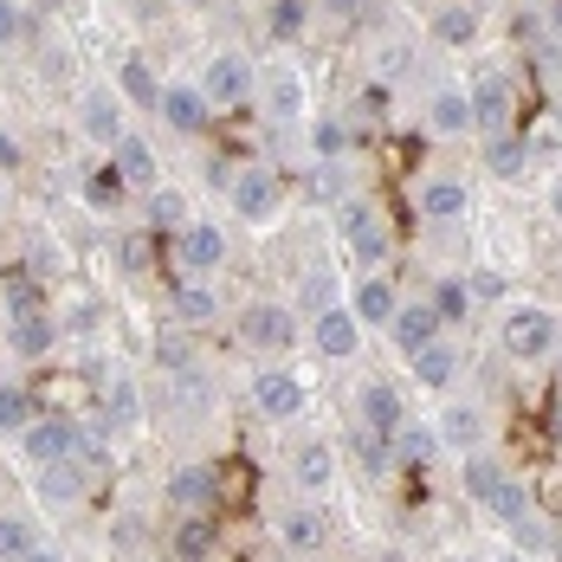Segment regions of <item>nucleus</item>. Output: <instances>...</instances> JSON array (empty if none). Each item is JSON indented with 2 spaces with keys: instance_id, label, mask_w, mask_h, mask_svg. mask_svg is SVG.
<instances>
[{
  "instance_id": "f257e3e1",
  "label": "nucleus",
  "mask_w": 562,
  "mask_h": 562,
  "mask_svg": "<svg viewBox=\"0 0 562 562\" xmlns=\"http://www.w3.org/2000/svg\"><path fill=\"white\" fill-rule=\"evenodd\" d=\"M505 349L517 362H543V356H557L562 349V330L550 311H537V304H517L505 317Z\"/></svg>"
},
{
  "instance_id": "f03ea898",
  "label": "nucleus",
  "mask_w": 562,
  "mask_h": 562,
  "mask_svg": "<svg viewBox=\"0 0 562 562\" xmlns=\"http://www.w3.org/2000/svg\"><path fill=\"white\" fill-rule=\"evenodd\" d=\"M259 91V71L246 65L239 53H221V58H207V78H201V98L214 104V111H233V104H246Z\"/></svg>"
},
{
  "instance_id": "7ed1b4c3",
  "label": "nucleus",
  "mask_w": 562,
  "mask_h": 562,
  "mask_svg": "<svg viewBox=\"0 0 562 562\" xmlns=\"http://www.w3.org/2000/svg\"><path fill=\"white\" fill-rule=\"evenodd\" d=\"M226 194H233V214H239V221H272L279 201H284V181L252 162V169H239L233 181H226Z\"/></svg>"
},
{
  "instance_id": "20e7f679",
  "label": "nucleus",
  "mask_w": 562,
  "mask_h": 562,
  "mask_svg": "<svg viewBox=\"0 0 562 562\" xmlns=\"http://www.w3.org/2000/svg\"><path fill=\"white\" fill-rule=\"evenodd\" d=\"M175 259H181V272H188V279H207V272L226 259V233L214 221L175 226Z\"/></svg>"
},
{
  "instance_id": "39448f33",
  "label": "nucleus",
  "mask_w": 562,
  "mask_h": 562,
  "mask_svg": "<svg viewBox=\"0 0 562 562\" xmlns=\"http://www.w3.org/2000/svg\"><path fill=\"white\" fill-rule=\"evenodd\" d=\"M78 434H85V427H78L71 414H40V420L20 434V447H26L33 465H58V459H71V452H78Z\"/></svg>"
},
{
  "instance_id": "423d86ee",
  "label": "nucleus",
  "mask_w": 562,
  "mask_h": 562,
  "mask_svg": "<svg viewBox=\"0 0 562 562\" xmlns=\"http://www.w3.org/2000/svg\"><path fill=\"white\" fill-rule=\"evenodd\" d=\"M342 239H349V252H356L362 266L389 259V226H382V214H375L369 201H342Z\"/></svg>"
},
{
  "instance_id": "0eeeda50",
  "label": "nucleus",
  "mask_w": 562,
  "mask_h": 562,
  "mask_svg": "<svg viewBox=\"0 0 562 562\" xmlns=\"http://www.w3.org/2000/svg\"><path fill=\"white\" fill-rule=\"evenodd\" d=\"M311 342H317V356H330V362L356 356V349H362V324H356V311H349V304H324L317 324H311Z\"/></svg>"
},
{
  "instance_id": "6e6552de",
  "label": "nucleus",
  "mask_w": 562,
  "mask_h": 562,
  "mask_svg": "<svg viewBox=\"0 0 562 562\" xmlns=\"http://www.w3.org/2000/svg\"><path fill=\"white\" fill-rule=\"evenodd\" d=\"M252 407L266 420H291V414H304V382L284 369H266V375H252Z\"/></svg>"
},
{
  "instance_id": "1a4fd4ad",
  "label": "nucleus",
  "mask_w": 562,
  "mask_h": 562,
  "mask_svg": "<svg viewBox=\"0 0 562 562\" xmlns=\"http://www.w3.org/2000/svg\"><path fill=\"white\" fill-rule=\"evenodd\" d=\"M465 98H472V123H479L485 136H498V130L510 123V104H517V98H510V78H505V71H485V78H479Z\"/></svg>"
},
{
  "instance_id": "9d476101",
  "label": "nucleus",
  "mask_w": 562,
  "mask_h": 562,
  "mask_svg": "<svg viewBox=\"0 0 562 562\" xmlns=\"http://www.w3.org/2000/svg\"><path fill=\"white\" fill-rule=\"evenodd\" d=\"M239 330H246L252 349H272V356L291 349V337H297V324H291V311H284V304H252V311L239 317Z\"/></svg>"
},
{
  "instance_id": "9b49d317",
  "label": "nucleus",
  "mask_w": 562,
  "mask_h": 562,
  "mask_svg": "<svg viewBox=\"0 0 562 562\" xmlns=\"http://www.w3.org/2000/svg\"><path fill=\"white\" fill-rule=\"evenodd\" d=\"M78 123H85V136L104 143V149L123 143V104H116L111 91H85V98H78Z\"/></svg>"
},
{
  "instance_id": "f8f14e48",
  "label": "nucleus",
  "mask_w": 562,
  "mask_h": 562,
  "mask_svg": "<svg viewBox=\"0 0 562 562\" xmlns=\"http://www.w3.org/2000/svg\"><path fill=\"white\" fill-rule=\"evenodd\" d=\"M156 111L169 116V123L181 130V136H201V130H207V116H214V104L201 98V85H169Z\"/></svg>"
},
{
  "instance_id": "ddd939ff",
  "label": "nucleus",
  "mask_w": 562,
  "mask_h": 562,
  "mask_svg": "<svg viewBox=\"0 0 562 562\" xmlns=\"http://www.w3.org/2000/svg\"><path fill=\"white\" fill-rule=\"evenodd\" d=\"M356 414H362V427H369V434H389V440H394V427L407 420V401H401L389 382H369L362 401H356Z\"/></svg>"
},
{
  "instance_id": "4468645a",
  "label": "nucleus",
  "mask_w": 562,
  "mask_h": 562,
  "mask_svg": "<svg viewBox=\"0 0 562 562\" xmlns=\"http://www.w3.org/2000/svg\"><path fill=\"white\" fill-rule=\"evenodd\" d=\"M389 330H394V349L414 356V349H427V342L440 337V317H434V304H407V311L389 317Z\"/></svg>"
},
{
  "instance_id": "2eb2a0df",
  "label": "nucleus",
  "mask_w": 562,
  "mask_h": 562,
  "mask_svg": "<svg viewBox=\"0 0 562 562\" xmlns=\"http://www.w3.org/2000/svg\"><path fill=\"white\" fill-rule=\"evenodd\" d=\"M214 492H221L214 465H181V472L169 479V505L175 510H207L214 505Z\"/></svg>"
},
{
  "instance_id": "dca6fc26",
  "label": "nucleus",
  "mask_w": 562,
  "mask_h": 562,
  "mask_svg": "<svg viewBox=\"0 0 562 562\" xmlns=\"http://www.w3.org/2000/svg\"><path fill=\"white\" fill-rule=\"evenodd\" d=\"M214 543H221V530H214L207 510H188V517L175 524V557L181 562H207L214 557Z\"/></svg>"
},
{
  "instance_id": "f3484780",
  "label": "nucleus",
  "mask_w": 562,
  "mask_h": 562,
  "mask_svg": "<svg viewBox=\"0 0 562 562\" xmlns=\"http://www.w3.org/2000/svg\"><path fill=\"white\" fill-rule=\"evenodd\" d=\"M13 356H53V342H58V324H53V311H26V317H13Z\"/></svg>"
},
{
  "instance_id": "a211bd4d",
  "label": "nucleus",
  "mask_w": 562,
  "mask_h": 562,
  "mask_svg": "<svg viewBox=\"0 0 562 562\" xmlns=\"http://www.w3.org/2000/svg\"><path fill=\"white\" fill-rule=\"evenodd\" d=\"M407 362H414V382H420V389H447L452 375H459V349L440 342V337L427 342V349H414Z\"/></svg>"
},
{
  "instance_id": "6ab92c4d",
  "label": "nucleus",
  "mask_w": 562,
  "mask_h": 562,
  "mask_svg": "<svg viewBox=\"0 0 562 562\" xmlns=\"http://www.w3.org/2000/svg\"><path fill=\"white\" fill-rule=\"evenodd\" d=\"M40 498H46V505H78V498H85V465H78V459L40 465Z\"/></svg>"
},
{
  "instance_id": "aec40b11",
  "label": "nucleus",
  "mask_w": 562,
  "mask_h": 562,
  "mask_svg": "<svg viewBox=\"0 0 562 562\" xmlns=\"http://www.w3.org/2000/svg\"><path fill=\"white\" fill-rule=\"evenodd\" d=\"M349 311H356V324L369 330V324H389L394 311H401V297H394L389 279H362V284H356V304H349Z\"/></svg>"
},
{
  "instance_id": "412c9836",
  "label": "nucleus",
  "mask_w": 562,
  "mask_h": 562,
  "mask_svg": "<svg viewBox=\"0 0 562 562\" xmlns=\"http://www.w3.org/2000/svg\"><path fill=\"white\" fill-rule=\"evenodd\" d=\"M214 311H221V297H214V284L207 279H181L175 284V317L194 330V324H214Z\"/></svg>"
},
{
  "instance_id": "4be33fe9",
  "label": "nucleus",
  "mask_w": 562,
  "mask_h": 562,
  "mask_svg": "<svg viewBox=\"0 0 562 562\" xmlns=\"http://www.w3.org/2000/svg\"><path fill=\"white\" fill-rule=\"evenodd\" d=\"M116 85H123V98H130V104H149V111L162 104V85H156V71H149V58H143V53H130L123 65H116Z\"/></svg>"
},
{
  "instance_id": "5701e85b",
  "label": "nucleus",
  "mask_w": 562,
  "mask_h": 562,
  "mask_svg": "<svg viewBox=\"0 0 562 562\" xmlns=\"http://www.w3.org/2000/svg\"><path fill=\"white\" fill-rule=\"evenodd\" d=\"M434 434H440V447H452V452H472L479 440H485V420H479V407H447Z\"/></svg>"
},
{
  "instance_id": "b1692460",
  "label": "nucleus",
  "mask_w": 562,
  "mask_h": 562,
  "mask_svg": "<svg viewBox=\"0 0 562 562\" xmlns=\"http://www.w3.org/2000/svg\"><path fill=\"white\" fill-rule=\"evenodd\" d=\"M33 420H40V401H33V389L0 382V434H26Z\"/></svg>"
},
{
  "instance_id": "393cba45",
  "label": "nucleus",
  "mask_w": 562,
  "mask_h": 562,
  "mask_svg": "<svg viewBox=\"0 0 562 562\" xmlns=\"http://www.w3.org/2000/svg\"><path fill=\"white\" fill-rule=\"evenodd\" d=\"M434 452H440V434H434V427H407V420L394 427V465L414 472V465H427Z\"/></svg>"
},
{
  "instance_id": "a878e982",
  "label": "nucleus",
  "mask_w": 562,
  "mask_h": 562,
  "mask_svg": "<svg viewBox=\"0 0 562 562\" xmlns=\"http://www.w3.org/2000/svg\"><path fill=\"white\" fill-rule=\"evenodd\" d=\"M291 479H297L304 492H324V485L337 479V452L330 447H304L297 459H291Z\"/></svg>"
},
{
  "instance_id": "bb28decb",
  "label": "nucleus",
  "mask_w": 562,
  "mask_h": 562,
  "mask_svg": "<svg viewBox=\"0 0 562 562\" xmlns=\"http://www.w3.org/2000/svg\"><path fill=\"white\" fill-rule=\"evenodd\" d=\"M116 175L136 181V188H149V181H156V149H149L143 136H123V143H116Z\"/></svg>"
},
{
  "instance_id": "cd10ccee",
  "label": "nucleus",
  "mask_w": 562,
  "mask_h": 562,
  "mask_svg": "<svg viewBox=\"0 0 562 562\" xmlns=\"http://www.w3.org/2000/svg\"><path fill=\"white\" fill-rule=\"evenodd\" d=\"M420 214H427V221H459V214H465V188H459V181H427V188H420Z\"/></svg>"
},
{
  "instance_id": "c85d7f7f",
  "label": "nucleus",
  "mask_w": 562,
  "mask_h": 562,
  "mask_svg": "<svg viewBox=\"0 0 562 562\" xmlns=\"http://www.w3.org/2000/svg\"><path fill=\"white\" fill-rule=\"evenodd\" d=\"M284 543H291V550H317V543H324V537H330V524H324V510H284Z\"/></svg>"
},
{
  "instance_id": "c756f323",
  "label": "nucleus",
  "mask_w": 562,
  "mask_h": 562,
  "mask_svg": "<svg viewBox=\"0 0 562 562\" xmlns=\"http://www.w3.org/2000/svg\"><path fill=\"white\" fill-rule=\"evenodd\" d=\"M524 156H530V143H524V136H505V130H498V136L485 143V169L498 175V181L524 175Z\"/></svg>"
},
{
  "instance_id": "7c9ffc66",
  "label": "nucleus",
  "mask_w": 562,
  "mask_h": 562,
  "mask_svg": "<svg viewBox=\"0 0 562 562\" xmlns=\"http://www.w3.org/2000/svg\"><path fill=\"white\" fill-rule=\"evenodd\" d=\"M434 33H440V46H472L479 40V13L472 7H440L434 13Z\"/></svg>"
},
{
  "instance_id": "2f4dec72",
  "label": "nucleus",
  "mask_w": 562,
  "mask_h": 562,
  "mask_svg": "<svg viewBox=\"0 0 562 562\" xmlns=\"http://www.w3.org/2000/svg\"><path fill=\"white\" fill-rule=\"evenodd\" d=\"M427 116H434L440 136H459V130H472V98H465V91H440Z\"/></svg>"
},
{
  "instance_id": "473e14b6",
  "label": "nucleus",
  "mask_w": 562,
  "mask_h": 562,
  "mask_svg": "<svg viewBox=\"0 0 562 562\" xmlns=\"http://www.w3.org/2000/svg\"><path fill=\"white\" fill-rule=\"evenodd\" d=\"M356 459H362V472H369V479H382V472H394V440H389V434L356 427Z\"/></svg>"
},
{
  "instance_id": "72a5a7b5",
  "label": "nucleus",
  "mask_w": 562,
  "mask_h": 562,
  "mask_svg": "<svg viewBox=\"0 0 562 562\" xmlns=\"http://www.w3.org/2000/svg\"><path fill=\"white\" fill-rule=\"evenodd\" d=\"M33 550H40L33 524H26V517H0V562H26Z\"/></svg>"
},
{
  "instance_id": "f704fd0d",
  "label": "nucleus",
  "mask_w": 562,
  "mask_h": 562,
  "mask_svg": "<svg viewBox=\"0 0 562 562\" xmlns=\"http://www.w3.org/2000/svg\"><path fill=\"white\" fill-rule=\"evenodd\" d=\"M498 485H505V465H492V459H465V498H472V505H492Z\"/></svg>"
},
{
  "instance_id": "c9c22d12",
  "label": "nucleus",
  "mask_w": 562,
  "mask_h": 562,
  "mask_svg": "<svg viewBox=\"0 0 562 562\" xmlns=\"http://www.w3.org/2000/svg\"><path fill=\"white\" fill-rule=\"evenodd\" d=\"M175 226H188V201L175 188H156L149 194V233H175Z\"/></svg>"
},
{
  "instance_id": "e433bc0d",
  "label": "nucleus",
  "mask_w": 562,
  "mask_h": 562,
  "mask_svg": "<svg viewBox=\"0 0 562 562\" xmlns=\"http://www.w3.org/2000/svg\"><path fill=\"white\" fill-rule=\"evenodd\" d=\"M465 311H472L465 279H440V291H434V317H440V324H465Z\"/></svg>"
},
{
  "instance_id": "4c0bfd02",
  "label": "nucleus",
  "mask_w": 562,
  "mask_h": 562,
  "mask_svg": "<svg viewBox=\"0 0 562 562\" xmlns=\"http://www.w3.org/2000/svg\"><path fill=\"white\" fill-rule=\"evenodd\" d=\"M311 149H317V162H342V149H349V130L342 123H311Z\"/></svg>"
},
{
  "instance_id": "58836bf2",
  "label": "nucleus",
  "mask_w": 562,
  "mask_h": 562,
  "mask_svg": "<svg viewBox=\"0 0 562 562\" xmlns=\"http://www.w3.org/2000/svg\"><path fill=\"white\" fill-rule=\"evenodd\" d=\"M492 517H498V524H510V517H524V510H530V492H524V485H517V479H510L505 472V485H498V492H492Z\"/></svg>"
},
{
  "instance_id": "ea45409f",
  "label": "nucleus",
  "mask_w": 562,
  "mask_h": 562,
  "mask_svg": "<svg viewBox=\"0 0 562 562\" xmlns=\"http://www.w3.org/2000/svg\"><path fill=\"white\" fill-rule=\"evenodd\" d=\"M123 188H130V181L116 175V162H111V169H98L91 181H85V194H91V207H116V201H123Z\"/></svg>"
},
{
  "instance_id": "a19ab883",
  "label": "nucleus",
  "mask_w": 562,
  "mask_h": 562,
  "mask_svg": "<svg viewBox=\"0 0 562 562\" xmlns=\"http://www.w3.org/2000/svg\"><path fill=\"white\" fill-rule=\"evenodd\" d=\"M297 111H304V85H297L291 71H279V78H272V116H284V123H291Z\"/></svg>"
},
{
  "instance_id": "79ce46f5",
  "label": "nucleus",
  "mask_w": 562,
  "mask_h": 562,
  "mask_svg": "<svg viewBox=\"0 0 562 562\" xmlns=\"http://www.w3.org/2000/svg\"><path fill=\"white\" fill-rule=\"evenodd\" d=\"M304 13H311V0H272V33L279 40H297L304 33Z\"/></svg>"
},
{
  "instance_id": "37998d69",
  "label": "nucleus",
  "mask_w": 562,
  "mask_h": 562,
  "mask_svg": "<svg viewBox=\"0 0 562 562\" xmlns=\"http://www.w3.org/2000/svg\"><path fill=\"white\" fill-rule=\"evenodd\" d=\"M156 362H162L169 375H181V369H188V337H181V330H162V337H156Z\"/></svg>"
},
{
  "instance_id": "c03bdc74",
  "label": "nucleus",
  "mask_w": 562,
  "mask_h": 562,
  "mask_svg": "<svg viewBox=\"0 0 562 562\" xmlns=\"http://www.w3.org/2000/svg\"><path fill=\"white\" fill-rule=\"evenodd\" d=\"M505 530L517 537V550H543V543H550V537H543V524H537V510H524V517H510Z\"/></svg>"
},
{
  "instance_id": "a18cd8bd",
  "label": "nucleus",
  "mask_w": 562,
  "mask_h": 562,
  "mask_svg": "<svg viewBox=\"0 0 562 562\" xmlns=\"http://www.w3.org/2000/svg\"><path fill=\"white\" fill-rule=\"evenodd\" d=\"M26 311H46L40 291H33L26 279H7V317H26Z\"/></svg>"
},
{
  "instance_id": "49530a36",
  "label": "nucleus",
  "mask_w": 562,
  "mask_h": 562,
  "mask_svg": "<svg viewBox=\"0 0 562 562\" xmlns=\"http://www.w3.org/2000/svg\"><path fill=\"white\" fill-rule=\"evenodd\" d=\"M324 304H337V279H330V272L304 279V311H324Z\"/></svg>"
},
{
  "instance_id": "de8ad7c7",
  "label": "nucleus",
  "mask_w": 562,
  "mask_h": 562,
  "mask_svg": "<svg viewBox=\"0 0 562 562\" xmlns=\"http://www.w3.org/2000/svg\"><path fill=\"white\" fill-rule=\"evenodd\" d=\"M465 297H472V304H492V297H505V279H498V272H472V279H465Z\"/></svg>"
},
{
  "instance_id": "09e8293b",
  "label": "nucleus",
  "mask_w": 562,
  "mask_h": 562,
  "mask_svg": "<svg viewBox=\"0 0 562 562\" xmlns=\"http://www.w3.org/2000/svg\"><path fill=\"white\" fill-rule=\"evenodd\" d=\"M123 272H149V233L123 239Z\"/></svg>"
},
{
  "instance_id": "8fccbe9b",
  "label": "nucleus",
  "mask_w": 562,
  "mask_h": 562,
  "mask_svg": "<svg viewBox=\"0 0 562 562\" xmlns=\"http://www.w3.org/2000/svg\"><path fill=\"white\" fill-rule=\"evenodd\" d=\"M20 40V0H0V53Z\"/></svg>"
},
{
  "instance_id": "3c124183",
  "label": "nucleus",
  "mask_w": 562,
  "mask_h": 562,
  "mask_svg": "<svg viewBox=\"0 0 562 562\" xmlns=\"http://www.w3.org/2000/svg\"><path fill=\"white\" fill-rule=\"evenodd\" d=\"M111 420H136V389H130V382L111 389Z\"/></svg>"
},
{
  "instance_id": "603ef678",
  "label": "nucleus",
  "mask_w": 562,
  "mask_h": 562,
  "mask_svg": "<svg viewBox=\"0 0 562 562\" xmlns=\"http://www.w3.org/2000/svg\"><path fill=\"white\" fill-rule=\"evenodd\" d=\"M311 194H317V201H330V194H337V162H324V169L311 175Z\"/></svg>"
},
{
  "instance_id": "864d4df0",
  "label": "nucleus",
  "mask_w": 562,
  "mask_h": 562,
  "mask_svg": "<svg viewBox=\"0 0 562 562\" xmlns=\"http://www.w3.org/2000/svg\"><path fill=\"white\" fill-rule=\"evenodd\" d=\"M20 162H26V156H20V143H13V136L0 130V175H13V169H20Z\"/></svg>"
},
{
  "instance_id": "5fc2aeb1",
  "label": "nucleus",
  "mask_w": 562,
  "mask_h": 562,
  "mask_svg": "<svg viewBox=\"0 0 562 562\" xmlns=\"http://www.w3.org/2000/svg\"><path fill=\"white\" fill-rule=\"evenodd\" d=\"M389 111V91H382V85H369V91H362V116H382Z\"/></svg>"
},
{
  "instance_id": "6e6d98bb",
  "label": "nucleus",
  "mask_w": 562,
  "mask_h": 562,
  "mask_svg": "<svg viewBox=\"0 0 562 562\" xmlns=\"http://www.w3.org/2000/svg\"><path fill=\"white\" fill-rule=\"evenodd\" d=\"M324 13H337V20H349V13H362V0H317Z\"/></svg>"
},
{
  "instance_id": "4d7b16f0",
  "label": "nucleus",
  "mask_w": 562,
  "mask_h": 562,
  "mask_svg": "<svg viewBox=\"0 0 562 562\" xmlns=\"http://www.w3.org/2000/svg\"><path fill=\"white\" fill-rule=\"evenodd\" d=\"M550 26H557V33H562V0H557V7H550Z\"/></svg>"
},
{
  "instance_id": "13d9d810",
  "label": "nucleus",
  "mask_w": 562,
  "mask_h": 562,
  "mask_svg": "<svg viewBox=\"0 0 562 562\" xmlns=\"http://www.w3.org/2000/svg\"><path fill=\"white\" fill-rule=\"evenodd\" d=\"M26 562H58V557H53V550H33V557H26Z\"/></svg>"
},
{
  "instance_id": "bf43d9fd",
  "label": "nucleus",
  "mask_w": 562,
  "mask_h": 562,
  "mask_svg": "<svg viewBox=\"0 0 562 562\" xmlns=\"http://www.w3.org/2000/svg\"><path fill=\"white\" fill-rule=\"evenodd\" d=\"M0 207H7V175H0Z\"/></svg>"
},
{
  "instance_id": "052dcab7",
  "label": "nucleus",
  "mask_w": 562,
  "mask_h": 562,
  "mask_svg": "<svg viewBox=\"0 0 562 562\" xmlns=\"http://www.w3.org/2000/svg\"><path fill=\"white\" fill-rule=\"evenodd\" d=\"M557 214H562V188H557Z\"/></svg>"
}]
</instances>
